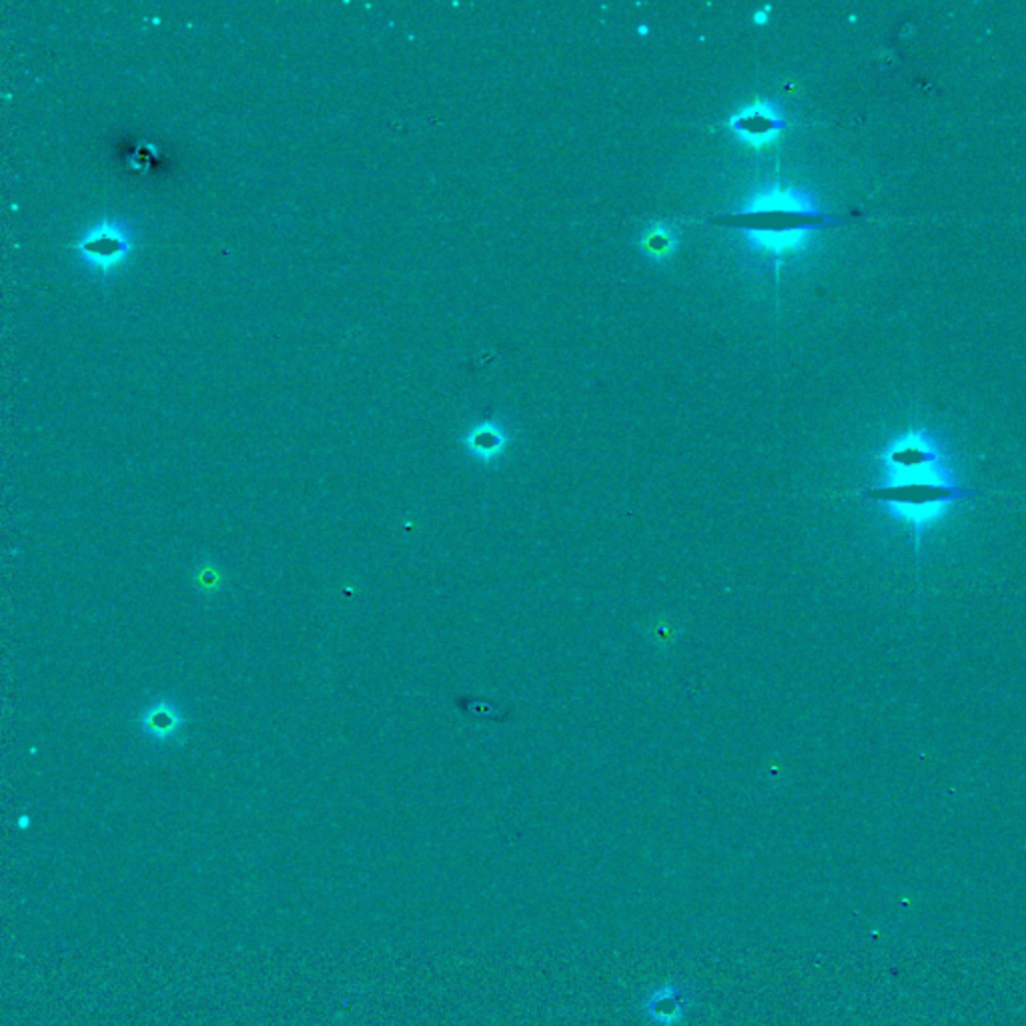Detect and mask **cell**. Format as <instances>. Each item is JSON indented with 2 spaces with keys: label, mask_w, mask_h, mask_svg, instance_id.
Wrapping results in <instances>:
<instances>
[{
  "label": "cell",
  "mask_w": 1026,
  "mask_h": 1026,
  "mask_svg": "<svg viewBox=\"0 0 1026 1026\" xmlns=\"http://www.w3.org/2000/svg\"><path fill=\"white\" fill-rule=\"evenodd\" d=\"M728 127L740 143L752 149H760L778 140L786 128V119L774 101L758 99L730 116Z\"/></svg>",
  "instance_id": "2"
},
{
  "label": "cell",
  "mask_w": 1026,
  "mask_h": 1026,
  "mask_svg": "<svg viewBox=\"0 0 1026 1026\" xmlns=\"http://www.w3.org/2000/svg\"><path fill=\"white\" fill-rule=\"evenodd\" d=\"M140 732L157 744H171L181 736L187 726V715L183 708L171 698H161L147 706L140 712Z\"/></svg>",
  "instance_id": "5"
},
{
  "label": "cell",
  "mask_w": 1026,
  "mask_h": 1026,
  "mask_svg": "<svg viewBox=\"0 0 1026 1026\" xmlns=\"http://www.w3.org/2000/svg\"><path fill=\"white\" fill-rule=\"evenodd\" d=\"M647 33H650V29H647V26H640V29H638V35L640 36H646Z\"/></svg>",
  "instance_id": "12"
},
{
  "label": "cell",
  "mask_w": 1026,
  "mask_h": 1026,
  "mask_svg": "<svg viewBox=\"0 0 1026 1026\" xmlns=\"http://www.w3.org/2000/svg\"><path fill=\"white\" fill-rule=\"evenodd\" d=\"M877 494L890 518L909 526L921 542L924 531L948 516L965 489L933 439L909 433L884 453Z\"/></svg>",
  "instance_id": "1"
},
{
  "label": "cell",
  "mask_w": 1026,
  "mask_h": 1026,
  "mask_svg": "<svg viewBox=\"0 0 1026 1026\" xmlns=\"http://www.w3.org/2000/svg\"><path fill=\"white\" fill-rule=\"evenodd\" d=\"M812 229L814 227H796V229H785V232L748 229L744 232V241L752 251L782 257V255L802 251L810 241Z\"/></svg>",
  "instance_id": "7"
},
{
  "label": "cell",
  "mask_w": 1026,
  "mask_h": 1026,
  "mask_svg": "<svg viewBox=\"0 0 1026 1026\" xmlns=\"http://www.w3.org/2000/svg\"><path fill=\"white\" fill-rule=\"evenodd\" d=\"M768 12H770V4L764 7V11H758L754 14V23L756 24H766L768 23Z\"/></svg>",
  "instance_id": "11"
},
{
  "label": "cell",
  "mask_w": 1026,
  "mask_h": 1026,
  "mask_svg": "<svg viewBox=\"0 0 1026 1026\" xmlns=\"http://www.w3.org/2000/svg\"><path fill=\"white\" fill-rule=\"evenodd\" d=\"M770 211H786V213L812 215V217L819 215L816 203L808 193L798 191V189H782L778 185L754 193L742 205V213H770Z\"/></svg>",
  "instance_id": "6"
},
{
  "label": "cell",
  "mask_w": 1026,
  "mask_h": 1026,
  "mask_svg": "<svg viewBox=\"0 0 1026 1026\" xmlns=\"http://www.w3.org/2000/svg\"><path fill=\"white\" fill-rule=\"evenodd\" d=\"M678 245H680L678 235L669 225H664V223L650 225L638 239V247L652 261H666L678 251Z\"/></svg>",
  "instance_id": "8"
},
{
  "label": "cell",
  "mask_w": 1026,
  "mask_h": 1026,
  "mask_svg": "<svg viewBox=\"0 0 1026 1026\" xmlns=\"http://www.w3.org/2000/svg\"><path fill=\"white\" fill-rule=\"evenodd\" d=\"M506 443V436L501 431V427L494 424V421H485L482 426L475 427L470 431V436L465 438V446L470 448L473 455L477 458H494L497 451L504 448Z\"/></svg>",
  "instance_id": "9"
},
{
  "label": "cell",
  "mask_w": 1026,
  "mask_h": 1026,
  "mask_svg": "<svg viewBox=\"0 0 1026 1026\" xmlns=\"http://www.w3.org/2000/svg\"><path fill=\"white\" fill-rule=\"evenodd\" d=\"M225 586V572L213 560H203L193 570V588L203 596H215Z\"/></svg>",
  "instance_id": "10"
},
{
  "label": "cell",
  "mask_w": 1026,
  "mask_h": 1026,
  "mask_svg": "<svg viewBox=\"0 0 1026 1026\" xmlns=\"http://www.w3.org/2000/svg\"><path fill=\"white\" fill-rule=\"evenodd\" d=\"M692 1004V992L678 982H668L644 994L642 1013L654 1026H680Z\"/></svg>",
  "instance_id": "4"
},
{
  "label": "cell",
  "mask_w": 1026,
  "mask_h": 1026,
  "mask_svg": "<svg viewBox=\"0 0 1026 1026\" xmlns=\"http://www.w3.org/2000/svg\"><path fill=\"white\" fill-rule=\"evenodd\" d=\"M70 247L77 249L82 259L103 275L121 266L133 251V243L125 229L106 219L93 225L79 241L70 243Z\"/></svg>",
  "instance_id": "3"
}]
</instances>
